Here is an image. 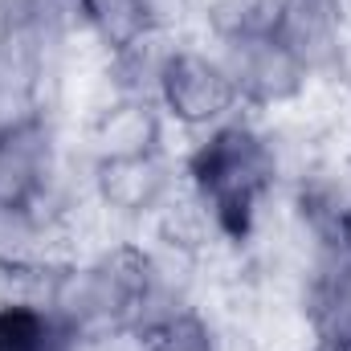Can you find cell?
<instances>
[{"label": "cell", "instance_id": "obj_1", "mask_svg": "<svg viewBox=\"0 0 351 351\" xmlns=\"http://www.w3.org/2000/svg\"><path fill=\"white\" fill-rule=\"evenodd\" d=\"M180 168L188 192L213 213L221 241L233 250L258 237L269 196L282 192L265 119L254 110H237L233 119L200 131Z\"/></svg>", "mask_w": 351, "mask_h": 351}, {"label": "cell", "instance_id": "obj_2", "mask_svg": "<svg viewBox=\"0 0 351 351\" xmlns=\"http://www.w3.org/2000/svg\"><path fill=\"white\" fill-rule=\"evenodd\" d=\"M135 286H139V241H114L82 258H62L45 274L29 278L25 286H12V294L41 302L74 335H94L131 323Z\"/></svg>", "mask_w": 351, "mask_h": 351}, {"label": "cell", "instance_id": "obj_3", "mask_svg": "<svg viewBox=\"0 0 351 351\" xmlns=\"http://www.w3.org/2000/svg\"><path fill=\"white\" fill-rule=\"evenodd\" d=\"M160 110L172 127H184L192 135L233 119L241 110L237 86L221 62V53L208 41H180L160 82Z\"/></svg>", "mask_w": 351, "mask_h": 351}, {"label": "cell", "instance_id": "obj_4", "mask_svg": "<svg viewBox=\"0 0 351 351\" xmlns=\"http://www.w3.org/2000/svg\"><path fill=\"white\" fill-rule=\"evenodd\" d=\"M213 49L221 53V62L237 86L241 110H254V114L290 110L294 102L306 98V90L315 82V74L298 62V53L278 33H250L237 41H221Z\"/></svg>", "mask_w": 351, "mask_h": 351}, {"label": "cell", "instance_id": "obj_5", "mask_svg": "<svg viewBox=\"0 0 351 351\" xmlns=\"http://www.w3.org/2000/svg\"><path fill=\"white\" fill-rule=\"evenodd\" d=\"M94 204L110 225L147 229L156 213L184 188V168L172 152H147L131 160H102L90 172Z\"/></svg>", "mask_w": 351, "mask_h": 351}, {"label": "cell", "instance_id": "obj_6", "mask_svg": "<svg viewBox=\"0 0 351 351\" xmlns=\"http://www.w3.org/2000/svg\"><path fill=\"white\" fill-rule=\"evenodd\" d=\"M298 306L315 351H351V258L343 250H319L306 258Z\"/></svg>", "mask_w": 351, "mask_h": 351}, {"label": "cell", "instance_id": "obj_7", "mask_svg": "<svg viewBox=\"0 0 351 351\" xmlns=\"http://www.w3.org/2000/svg\"><path fill=\"white\" fill-rule=\"evenodd\" d=\"M66 160L53 114L0 131V204H37Z\"/></svg>", "mask_w": 351, "mask_h": 351}, {"label": "cell", "instance_id": "obj_8", "mask_svg": "<svg viewBox=\"0 0 351 351\" xmlns=\"http://www.w3.org/2000/svg\"><path fill=\"white\" fill-rule=\"evenodd\" d=\"M168 127L172 123L164 119L160 102H143V98H102L86 119L82 152H86L94 164L164 152L168 147Z\"/></svg>", "mask_w": 351, "mask_h": 351}, {"label": "cell", "instance_id": "obj_9", "mask_svg": "<svg viewBox=\"0 0 351 351\" xmlns=\"http://www.w3.org/2000/svg\"><path fill=\"white\" fill-rule=\"evenodd\" d=\"M62 245L66 233L49 225L33 204H0V282L8 290L62 262Z\"/></svg>", "mask_w": 351, "mask_h": 351}, {"label": "cell", "instance_id": "obj_10", "mask_svg": "<svg viewBox=\"0 0 351 351\" xmlns=\"http://www.w3.org/2000/svg\"><path fill=\"white\" fill-rule=\"evenodd\" d=\"M180 41L184 37H176V33L143 29L135 41H127L123 49L106 53L102 74H98L102 78V98H143V102H156L164 70H168V62H172Z\"/></svg>", "mask_w": 351, "mask_h": 351}, {"label": "cell", "instance_id": "obj_11", "mask_svg": "<svg viewBox=\"0 0 351 351\" xmlns=\"http://www.w3.org/2000/svg\"><path fill=\"white\" fill-rule=\"evenodd\" d=\"M78 335L25 294L0 298V351H74Z\"/></svg>", "mask_w": 351, "mask_h": 351}, {"label": "cell", "instance_id": "obj_12", "mask_svg": "<svg viewBox=\"0 0 351 351\" xmlns=\"http://www.w3.org/2000/svg\"><path fill=\"white\" fill-rule=\"evenodd\" d=\"M278 12L282 0H196V25L213 45L250 33H274Z\"/></svg>", "mask_w": 351, "mask_h": 351}, {"label": "cell", "instance_id": "obj_13", "mask_svg": "<svg viewBox=\"0 0 351 351\" xmlns=\"http://www.w3.org/2000/svg\"><path fill=\"white\" fill-rule=\"evenodd\" d=\"M78 25L94 45H102V53L123 49L147 29L139 0H78Z\"/></svg>", "mask_w": 351, "mask_h": 351}, {"label": "cell", "instance_id": "obj_14", "mask_svg": "<svg viewBox=\"0 0 351 351\" xmlns=\"http://www.w3.org/2000/svg\"><path fill=\"white\" fill-rule=\"evenodd\" d=\"M152 351H213V319L204 315V306H192L184 315H176L168 327H160L156 335H147Z\"/></svg>", "mask_w": 351, "mask_h": 351}, {"label": "cell", "instance_id": "obj_15", "mask_svg": "<svg viewBox=\"0 0 351 351\" xmlns=\"http://www.w3.org/2000/svg\"><path fill=\"white\" fill-rule=\"evenodd\" d=\"M147 29L160 33H184L188 25H196V0H139Z\"/></svg>", "mask_w": 351, "mask_h": 351}, {"label": "cell", "instance_id": "obj_16", "mask_svg": "<svg viewBox=\"0 0 351 351\" xmlns=\"http://www.w3.org/2000/svg\"><path fill=\"white\" fill-rule=\"evenodd\" d=\"M213 351H262V339L250 327V319H241V315L213 319Z\"/></svg>", "mask_w": 351, "mask_h": 351}, {"label": "cell", "instance_id": "obj_17", "mask_svg": "<svg viewBox=\"0 0 351 351\" xmlns=\"http://www.w3.org/2000/svg\"><path fill=\"white\" fill-rule=\"evenodd\" d=\"M74 351H152L147 339L127 323V327H110V331H94V335H78Z\"/></svg>", "mask_w": 351, "mask_h": 351}, {"label": "cell", "instance_id": "obj_18", "mask_svg": "<svg viewBox=\"0 0 351 351\" xmlns=\"http://www.w3.org/2000/svg\"><path fill=\"white\" fill-rule=\"evenodd\" d=\"M339 250H343V254L351 258V217L343 221V229H339Z\"/></svg>", "mask_w": 351, "mask_h": 351}]
</instances>
